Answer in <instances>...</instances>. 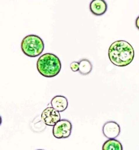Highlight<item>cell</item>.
Instances as JSON below:
<instances>
[{
    "mask_svg": "<svg viewBox=\"0 0 139 150\" xmlns=\"http://www.w3.org/2000/svg\"><path fill=\"white\" fill-rule=\"evenodd\" d=\"M134 49L127 41H115L109 47V59L114 65L117 67H124L131 64L134 59Z\"/></svg>",
    "mask_w": 139,
    "mask_h": 150,
    "instance_id": "6da1fadb",
    "label": "cell"
},
{
    "mask_svg": "<svg viewBox=\"0 0 139 150\" xmlns=\"http://www.w3.org/2000/svg\"><path fill=\"white\" fill-rule=\"evenodd\" d=\"M39 72L45 77H53L58 75L61 68L60 59L52 53H45L40 57L37 63Z\"/></svg>",
    "mask_w": 139,
    "mask_h": 150,
    "instance_id": "7a4b0ae2",
    "label": "cell"
},
{
    "mask_svg": "<svg viewBox=\"0 0 139 150\" xmlns=\"http://www.w3.org/2000/svg\"><path fill=\"white\" fill-rule=\"evenodd\" d=\"M23 53L30 57H37L41 54L44 50V43L41 38L30 34L23 39L21 44Z\"/></svg>",
    "mask_w": 139,
    "mask_h": 150,
    "instance_id": "3957f363",
    "label": "cell"
},
{
    "mask_svg": "<svg viewBox=\"0 0 139 150\" xmlns=\"http://www.w3.org/2000/svg\"><path fill=\"white\" fill-rule=\"evenodd\" d=\"M71 122L66 119L60 120L53 127V136L57 139L68 138L71 134Z\"/></svg>",
    "mask_w": 139,
    "mask_h": 150,
    "instance_id": "277c9868",
    "label": "cell"
},
{
    "mask_svg": "<svg viewBox=\"0 0 139 150\" xmlns=\"http://www.w3.org/2000/svg\"><path fill=\"white\" fill-rule=\"evenodd\" d=\"M42 120L47 126H54L60 120V113L52 107L46 108L42 112Z\"/></svg>",
    "mask_w": 139,
    "mask_h": 150,
    "instance_id": "5b68a950",
    "label": "cell"
},
{
    "mask_svg": "<svg viewBox=\"0 0 139 150\" xmlns=\"http://www.w3.org/2000/svg\"><path fill=\"white\" fill-rule=\"evenodd\" d=\"M102 131L107 138L115 139L120 134V126L115 121H108L104 124Z\"/></svg>",
    "mask_w": 139,
    "mask_h": 150,
    "instance_id": "8992f818",
    "label": "cell"
},
{
    "mask_svg": "<svg viewBox=\"0 0 139 150\" xmlns=\"http://www.w3.org/2000/svg\"><path fill=\"white\" fill-rule=\"evenodd\" d=\"M89 7L94 15L101 16L107 11L108 6L104 0H93L91 2Z\"/></svg>",
    "mask_w": 139,
    "mask_h": 150,
    "instance_id": "52a82bcc",
    "label": "cell"
},
{
    "mask_svg": "<svg viewBox=\"0 0 139 150\" xmlns=\"http://www.w3.org/2000/svg\"><path fill=\"white\" fill-rule=\"evenodd\" d=\"M51 105L56 111L59 112H63L68 108V99L64 96H56L52 99Z\"/></svg>",
    "mask_w": 139,
    "mask_h": 150,
    "instance_id": "ba28073f",
    "label": "cell"
},
{
    "mask_svg": "<svg viewBox=\"0 0 139 150\" xmlns=\"http://www.w3.org/2000/svg\"><path fill=\"white\" fill-rule=\"evenodd\" d=\"M102 150H123V146L116 139H109L103 144Z\"/></svg>",
    "mask_w": 139,
    "mask_h": 150,
    "instance_id": "9c48e42d",
    "label": "cell"
},
{
    "mask_svg": "<svg viewBox=\"0 0 139 150\" xmlns=\"http://www.w3.org/2000/svg\"><path fill=\"white\" fill-rule=\"evenodd\" d=\"M79 72L81 75L85 76L90 73L92 70V64L87 59H82L79 61Z\"/></svg>",
    "mask_w": 139,
    "mask_h": 150,
    "instance_id": "30bf717a",
    "label": "cell"
},
{
    "mask_svg": "<svg viewBox=\"0 0 139 150\" xmlns=\"http://www.w3.org/2000/svg\"><path fill=\"white\" fill-rule=\"evenodd\" d=\"M70 68L73 72L79 71V65L78 62H73L70 64Z\"/></svg>",
    "mask_w": 139,
    "mask_h": 150,
    "instance_id": "8fae6325",
    "label": "cell"
},
{
    "mask_svg": "<svg viewBox=\"0 0 139 150\" xmlns=\"http://www.w3.org/2000/svg\"><path fill=\"white\" fill-rule=\"evenodd\" d=\"M135 26L139 30V16L136 19Z\"/></svg>",
    "mask_w": 139,
    "mask_h": 150,
    "instance_id": "7c38bea8",
    "label": "cell"
},
{
    "mask_svg": "<svg viewBox=\"0 0 139 150\" xmlns=\"http://www.w3.org/2000/svg\"></svg>",
    "mask_w": 139,
    "mask_h": 150,
    "instance_id": "4fadbf2b",
    "label": "cell"
}]
</instances>
